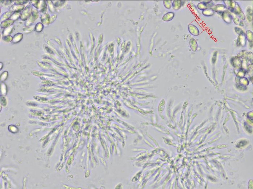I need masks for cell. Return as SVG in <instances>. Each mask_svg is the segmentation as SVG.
<instances>
[{
  "label": "cell",
  "mask_w": 253,
  "mask_h": 189,
  "mask_svg": "<svg viewBox=\"0 0 253 189\" xmlns=\"http://www.w3.org/2000/svg\"><path fill=\"white\" fill-rule=\"evenodd\" d=\"M213 6L214 4L212 1H203L198 4L197 7L199 9L203 11L207 8H211Z\"/></svg>",
  "instance_id": "cell-1"
},
{
  "label": "cell",
  "mask_w": 253,
  "mask_h": 189,
  "mask_svg": "<svg viewBox=\"0 0 253 189\" xmlns=\"http://www.w3.org/2000/svg\"><path fill=\"white\" fill-rule=\"evenodd\" d=\"M232 13L236 15L239 18L241 19V20H244L245 19V16L244 13L243 12V11L241 10L239 6L237 3H236Z\"/></svg>",
  "instance_id": "cell-2"
},
{
  "label": "cell",
  "mask_w": 253,
  "mask_h": 189,
  "mask_svg": "<svg viewBox=\"0 0 253 189\" xmlns=\"http://www.w3.org/2000/svg\"><path fill=\"white\" fill-rule=\"evenodd\" d=\"M246 44V38L245 32L239 35L237 39V45L238 46H245Z\"/></svg>",
  "instance_id": "cell-3"
},
{
  "label": "cell",
  "mask_w": 253,
  "mask_h": 189,
  "mask_svg": "<svg viewBox=\"0 0 253 189\" xmlns=\"http://www.w3.org/2000/svg\"><path fill=\"white\" fill-rule=\"evenodd\" d=\"M214 12H216L222 15L223 13L227 10V7L225 5L218 4L213 6L211 8Z\"/></svg>",
  "instance_id": "cell-4"
},
{
  "label": "cell",
  "mask_w": 253,
  "mask_h": 189,
  "mask_svg": "<svg viewBox=\"0 0 253 189\" xmlns=\"http://www.w3.org/2000/svg\"><path fill=\"white\" fill-rule=\"evenodd\" d=\"M222 18L225 22L227 23H230L232 22V16L230 13L229 11H225L222 14Z\"/></svg>",
  "instance_id": "cell-5"
},
{
  "label": "cell",
  "mask_w": 253,
  "mask_h": 189,
  "mask_svg": "<svg viewBox=\"0 0 253 189\" xmlns=\"http://www.w3.org/2000/svg\"><path fill=\"white\" fill-rule=\"evenodd\" d=\"M188 30L189 32L194 36H197L199 35V30L196 26L189 24L188 26Z\"/></svg>",
  "instance_id": "cell-6"
},
{
  "label": "cell",
  "mask_w": 253,
  "mask_h": 189,
  "mask_svg": "<svg viewBox=\"0 0 253 189\" xmlns=\"http://www.w3.org/2000/svg\"><path fill=\"white\" fill-rule=\"evenodd\" d=\"M232 16V18L233 20V21L234 23L237 25L240 26H244L243 22L242 20L240 19L238 17H237L236 15L234 13L231 14Z\"/></svg>",
  "instance_id": "cell-7"
},
{
  "label": "cell",
  "mask_w": 253,
  "mask_h": 189,
  "mask_svg": "<svg viewBox=\"0 0 253 189\" xmlns=\"http://www.w3.org/2000/svg\"><path fill=\"white\" fill-rule=\"evenodd\" d=\"M202 14L205 16H212L215 14V12L211 8H207L202 11Z\"/></svg>",
  "instance_id": "cell-8"
},
{
  "label": "cell",
  "mask_w": 253,
  "mask_h": 189,
  "mask_svg": "<svg viewBox=\"0 0 253 189\" xmlns=\"http://www.w3.org/2000/svg\"><path fill=\"white\" fill-rule=\"evenodd\" d=\"M190 48L193 51H195L197 50L198 45L197 41L194 39H191L190 40Z\"/></svg>",
  "instance_id": "cell-9"
},
{
  "label": "cell",
  "mask_w": 253,
  "mask_h": 189,
  "mask_svg": "<svg viewBox=\"0 0 253 189\" xmlns=\"http://www.w3.org/2000/svg\"><path fill=\"white\" fill-rule=\"evenodd\" d=\"M246 39L248 40L250 43H252L253 40V32L250 30H247L246 33Z\"/></svg>",
  "instance_id": "cell-10"
},
{
  "label": "cell",
  "mask_w": 253,
  "mask_h": 189,
  "mask_svg": "<svg viewBox=\"0 0 253 189\" xmlns=\"http://www.w3.org/2000/svg\"><path fill=\"white\" fill-rule=\"evenodd\" d=\"M173 3L174 9L175 10H177L179 9L181 6V1H174Z\"/></svg>",
  "instance_id": "cell-11"
},
{
  "label": "cell",
  "mask_w": 253,
  "mask_h": 189,
  "mask_svg": "<svg viewBox=\"0 0 253 189\" xmlns=\"http://www.w3.org/2000/svg\"><path fill=\"white\" fill-rule=\"evenodd\" d=\"M252 11L251 10V9H248L247 11V16L248 19L249 20H250L251 21L252 20Z\"/></svg>",
  "instance_id": "cell-12"
},
{
  "label": "cell",
  "mask_w": 253,
  "mask_h": 189,
  "mask_svg": "<svg viewBox=\"0 0 253 189\" xmlns=\"http://www.w3.org/2000/svg\"><path fill=\"white\" fill-rule=\"evenodd\" d=\"M235 30H236V32L239 35L241 34L244 32L241 29V28H239V27H235Z\"/></svg>",
  "instance_id": "cell-13"
}]
</instances>
